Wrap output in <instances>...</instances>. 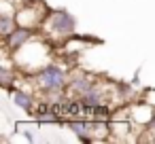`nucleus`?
<instances>
[{
  "label": "nucleus",
  "instance_id": "obj_1",
  "mask_svg": "<svg viewBox=\"0 0 155 144\" xmlns=\"http://www.w3.org/2000/svg\"><path fill=\"white\" fill-rule=\"evenodd\" d=\"M68 78L70 74L66 72V68H62L55 62H47L43 68H38L34 72V87L43 93V100L64 93L68 87Z\"/></svg>",
  "mask_w": 155,
  "mask_h": 144
},
{
  "label": "nucleus",
  "instance_id": "obj_2",
  "mask_svg": "<svg viewBox=\"0 0 155 144\" xmlns=\"http://www.w3.org/2000/svg\"><path fill=\"white\" fill-rule=\"evenodd\" d=\"M43 30L53 36V38H70L77 30V19L72 17V13L60 9V11H49L45 21H43Z\"/></svg>",
  "mask_w": 155,
  "mask_h": 144
},
{
  "label": "nucleus",
  "instance_id": "obj_3",
  "mask_svg": "<svg viewBox=\"0 0 155 144\" xmlns=\"http://www.w3.org/2000/svg\"><path fill=\"white\" fill-rule=\"evenodd\" d=\"M34 40V28H28V26H17L9 36H2V43H5V53H17L21 51L28 43Z\"/></svg>",
  "mask_w": 155,
  "mask_h": 144
},
{
  "label": "nucleus",
  "instance_id": "obj_4",
  "mask_svg": "<svg viewBox=\"0 0 155 144\" xmlns=\"http://www.w3.org/2000/svg\"><path fill=\"white\" fill-rule=\"evenodd\" d=\"M96 78L91 74H85V72H79V74H72L68 78V87H66V93H70L72 98H81L83 93H87L89 89L96 87Z\"/></svg>",
  "mask_w": 155,
  "mask_h": 144
},
{
  "label": "nucleus",
  "instance_id": "obj_5",
  "mask_svg": "<svg viewBox=\"0 0 155 144\" xmlns=\"http://www.w3.org/2000/svg\"><path fill=\"white\" fill-rule=\"evenodd\" d=\"M11 100L17 108L26 110V112H34L36 108V102H34V93L26 91V89H19V87H13L11 89Z\"/></svg>",
  "mask_w": 155,
  "mask_h": 144
},
{
  "label": "nucleus",
  "instance_id": "obj_6",
  "mask_svg": "<svg viewBox=\"0 0 155 144\" xmlns=\"http://www.w3.org/2000/svg\"><path fill=\"white\" fill-rule=\"evenodd\" d=\"M15 81H17V66L11 68V66L5 64L0 68V85H2V89H13Z\"/></svg>",
  "mask_w": 155,
  "mask_h": 144
},
{
  "label": "nucleus",
  "instance_id": "obj_7",
  "mask_svg": "<svg viewBox=\"0 0 155 144\" xmlns=\"http://www.w3.org/2000/svg\"><path fill=\"white\" fill-rule=\"evenodd\" d=\"M19 24H17V15L15 13H0V34L2 36H9L15 28H17Z\"/></svg>",
  "mask_w": 155,
  "mask_h": 144
},
{
  "label": "nucleus",
  "instance_id": "obj_8",
  "mask_svg": "<svg viewBox=\"0 0 155 144\" xmlns=\"http://www.w3.org/2000/svg\"><path fill=\"white\" fill-rule=\"evenodd\" d=\"M147 127H149V131H151V133H155V112H153V117H151V121H149V125H147Z\"/></svg>",
  "mask_w": 155,
  "mask_h": 144
}]
</instances>
